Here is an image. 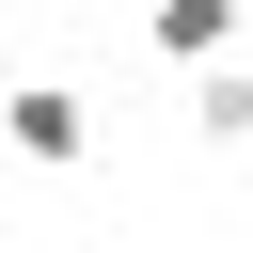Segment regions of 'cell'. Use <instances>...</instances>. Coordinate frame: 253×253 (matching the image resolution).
<instances>
[{
	"mask_svg": "<svg viewBox=\"0 0 253 253\" xmlns=\"http://www.w3.org/2000/svg\"><path fill=\"white\" fill-rule=\"evenodd\" d=\"M0 95H16V47H0Z\"/></svg>",
	"mask_w": 253,
	"mask_h": 253,
	"instance_id": "cell-4",
	"label": "cell"
},
{
	"mask_svg": "<svg viewBox=\"0 0 253 253\" xmlns=\"http://www.w3.org/2000/svg\"><path fill=\"white\" fill-rule=\"evenodd\" d=\"M142 47L158 63H237L253 47V0H142Z\"/></svg>",
	"mask_w": 253,
	"mask_h": 253,
	"instance_id": "cell-2",
	"label": "cell"
},
{
	"mask_svg": "<svg viewBox=\"0 0 253 253\" xmlns=\"http://www.w3.org/2000/svg\"><path fill=\"white\" fill-rule=\"evenodd\" d=\"M0 142H16L32 174H79V158H95V111H79L63 79H16V95H0Z\"/></svg>",
	"mask_w": 253,
	"mask_h": 253,
	"instance_id": "cell-1",
	"label": "cell"
},
{
	"mask_svg": "<svg viewBox=\"0 0 253 253\" xmlns=\"http://www.w3.org/2000/svg\"><path fill=\"white\" fill-rule=\"evenodd\" d=\"M190 142H206V158L253 142V63H190Z\"/></svg>",
	"mask_w": 253,
	"mask_h": 253,
	"instance_id": "cell-3",
	"label": "cell"
}]
</instances>
